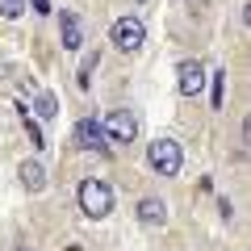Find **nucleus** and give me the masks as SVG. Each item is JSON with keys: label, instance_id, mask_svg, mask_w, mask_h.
I'll return each instance as SVG.
<instances>
[{"label": "nucleus", "instance_id": "nucleus-1", "mask_svg": "<svg viewBox=\"0 0 251 251\" xmlns=\"http://www.w3.org/2000/svg\"><path fill=\"white\" fill-rule=\"evenodd\" d=\"M80 209L88 218H105L109 209H113V188H109L105 180H84L80 184Z\"/></svg>", "mask_w": 251, "mask_h": 251}, {"label": "nucleus", "instance_id": "nucleus-2", "mask_svg": "<svg viewBox=\"0 0 251 251\" xmlns=\"http://www.w3.org/2000/svg\"><path fill=\"white\" fill-rule=\"evenodd\" d=\"M147 159H151V168L159 172V176H176V172H180V143H172V138H155L151 151H147Z\"/></svg>", "mask_w": 251, "mask_h": 251}, {"label": "nucleus", "instance_id": "nucleus-3", "mask_svg": "<svg viewBox=\"0 0 251 251\" xmlns=\"http://www.w3.org/2000/svg\"><path fill=\"white\" fill-rule=\"evenodd\" d=\"M109 38H113V46H117V50L134 54L138 46H143L147 29H143V21H138V17H117V21H113V34H109Z\"/></svg>", "mask_w": 251, "mask_h": 251}, {"label": "nucleus", "instance_id": "nucleus-4", "mask_svg": "<svg viewBox=\"0 0 251 251\" xmlns=\"http://www.w3.org/2000/svg\"><path fill=\"white\" fill-rule=\"evenodd\" d=\"M105 138L109 143H134L138 138V117L130 113V109H113V113L105 117Z\"/></svg>", "mask_w": 251, "mask_h": 251}, {"label": "nucleus", "instance_id": "nucleus-5", "mask_svg": "<svg viewBox=\"0 0 251 251\" xmlns=\"http://www.w3.org/2000/svg\"><path fill=\"white\" fill-rule=\"evenodd\" d=\"M75 147H80V151H109L105 126H100V122H92V117H84V122L75 126Z\"/></svg>", "mask_w": 251, "mask_h": 251}, {"label": "nucleus", "instance_id": "nucleus-6", "mask_svg": "<svg viewBox=\"0 0 251 251\" xmlns=\"http://www.w3.org/2000/svg\"><path fill=\"white\" fill-rule=\"evenodd\" d=\"M176 88L184 92V97H197V92L205 88V72H201L197 59H184V63L176 67Z\"/></svg>", "mask_w": 251, "mask_h": 251}, {"label": "nucleus", "instance_id": "nucleus-7", "mask_svg": "<svg viewBox=\"0 0 251 251\" xmlns=\"http://www.w3.org/2000/svg\"><path fill=\"white\" fill-rule=\"evenodd\" d=\"M138 222L143 226H163L168 222V205H163L159 197H143L138 201Z\"/></svg>", "mask_w": 251, "mask_h": 251}, {"label": "nucleus", "instance_id": "nucleus-8", "mask_svg": "<svg viewBox=\"0 0 251 251\" xmlns=\"http://www.w3.org/2000/svg\"><path fill=\"white\" fill-rule=\"evenodd\" d=\"M59 21H63V46H67V50H80V46H84L80 17H75L72 9H63V13H59Z\"/></svg>", "mask_w": 251, "mask_h": 251}, {"label": "nucleus", "instance_id": "nucleus-9", "mask_svg": "<svg viewBox=\"0 0 251 251\" xmlns=\"http://www.w3.org/2000/svg\"><path fill=\"white\" fill-rule=\"evenodd\" d=\"M21 184H25L29 193H42V188H46V172H42V163H34V159L21 163Z\"/></svg>", "mask_w": 251, "mask_h": 251}, {"label": "nucleus", "instance_id": "nucleus-10", "mask_svg": "<svg viewBox=\"0 0 251 251\" xmlns=\"http://www.w3.org/2000/svg\"><path fill=\"white\" fill-rule=\"evenodd\" d=\"M34 113L42 117V122L59 117V97H54V92H38V100H34Z\"/></svg>", "mask_w": 251, "mask_h": 251}, {"label": "nucleus", "instance_id": "nucleus-11", "mask_svg": "<svg viewBox=\"0 0 251 251\" xmlns=\"http://www.w3.org/2000/svg\"><path fill=\"white\" fill-rule=\"evenodd\" d=\"M226 105V72H214V109Z\"/></svg>", "mask_w": 251, "mask_h": 251}, {"label": "nucleus", "instance_id": "nucleus-12", "mask_svg": "<svg viewBox=\"0 0 251 251\" xmlns=\"http://www.w3.org/2000/svg\"><path fill=\"white\" fill-rule=\"evenodd\" d=\"M25 13V0H0V17H21Z\"/></svg>", "mask_w": 251, "mask_h": 251}, {"label": "nucleus", "instance_id": "nucleus-13", "mask_svg": "<svg viewBox=\"0 0 251 251\" xmlns=\"http://www.w3.org/2000/svg\"><path fill=\"white\" fill-rule=\"evenodd\" d=\"M92 67H97V50L84 59V67H80V88H88V75H92Z\"/></svg>", "mask_w": 251, "mask_h": 251}, {"label": "nucleus", "instance_id": "nucleus-14", "mask_svg": "<svg viewBox=\"0 0 251 251\" xmlns=\"http://www.w3.org/2000/svg\"><path fill=\"white\" fill-rule=\"evenodd\" d=\"M25 134H29V143H34V147H46V143H42V130H38L34 122H25Z\"/></svg>", "mask_w": 251, "mask_h": 251}, {"label": "nucleus", "instance_id": "nucleus-15", "mask_svg": "<svg viewBox=\"0 0 251 251\" xmlns=\"http://www.w3.org/2000/svg\"><path fill=\"white\" fill-rule=\"evenodd\" d=\"M34 4V13H50V0H29Z\"/></svg>", "mask_w": 251, "mask_h": 251}, {"label": "nucleus", "instance_id": "nucleus-16", "mask_svg": "<svg viewBox=\"0 0 251 251\" xmlns=\"http://www.w3.org/2000/svg\"><path fill=\"white\" fill-rule=\"evenodd\" d=\"M67 251H75V247H67Z\"/></svg>", "mask_w": 251, "mask_h": 251}]
</instances>
